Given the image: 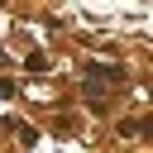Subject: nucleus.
<instances>
[{
    "mask_svg": "<svg viewBox=\"0 0 153 153\" xmlns=\"http://www.w3.org/2000/svg\"><path fill=\"white\" fill-rule=\"evenodd\" d=\"M86 76H91V81H124V67H105V62H91V67H86Z\"/></svg>",
    "mask_w": 153,
    "mask_h": 153,
    "instance_id": "nucleus-1",
    "label": "nucleus"
},
{
    "mask_svg": "<svg viewBox=\"0 0 153 153\" xmlns=\"http://www.w3.org/2000/svg\"><path fill=\"white\" fill-rule=\"evenodd\" d=\"M0 62H5V48H0Z\"/></svg>",
    "mask_w": 153,
    "mask_h": 153,
    "instance_id": "nucleus-2",
    "label": "nucleus"
}]
</instances>
